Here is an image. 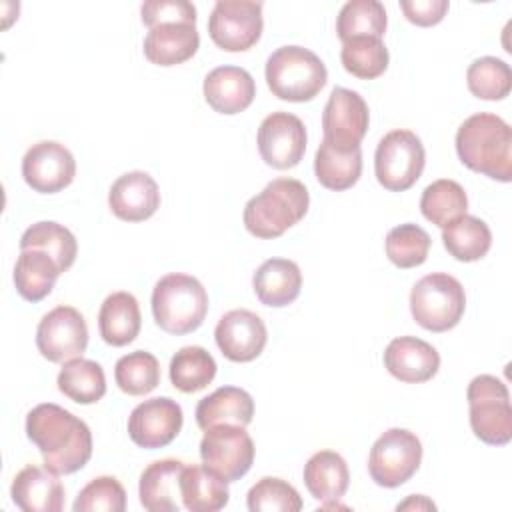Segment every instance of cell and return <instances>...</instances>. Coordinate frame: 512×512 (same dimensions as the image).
Returning a JSON list of instances; mask_svg holds the SVG:
<instances>
[{"label":"cell","instance_id":"cell-30","mask_svg":"<svg viewBox=\"0 0 512 512\" xmlns=\"http://www.w3.org/2000/svg\"><path fill=\"white\" fill-rule=\"evenodd\" d=\"M62 274L56 260L42 250H20L14 266V284L18 294L28 302H40L46 298L56 278Z\"/></svg>","mask_w":512,"mask_h":512},{"label":"cell","instance_id":"cell-29","mask_svg":"<svg viewBox=\"0 0 512 512\" xmlns=\"http://www.w3.org/2000/svg\"><path fill=\"white\" fill-rule=\"evenodd\" d=\"M180 494L186 510L216 512L228 504V482L206 466L186 464L180 476Z\"/></svg>","mask_w":512,"mask_h":512},{"label":"cell","instance_id":"cell-43","mask_svg":"<svg viewBox=\"0 0 512 512\" xmlns=\"http://www.w3.org/2000/svg\"><path fill=\"white\" fill-rule=\"evenodd\" d=\"M142 22L148 28L160 24H196V8L188 0H148L140 8Z\"/></svg>","mask_w":512,"mask_h":512},{"label":"cell","instance_id":"cell-32","mask_svg":"<svg viewBox=\"0 0 512 512\" xmlns=\"http://www.w3.org/2000/svg\"><path fill=\"white\" fill-rule=\"evenodd\" d=\"M58 390L78 404H94L106 394L104 370L94 360L72 358L58 372Z\"/></svg>","mask_w":512,"mask_h":512},{"label":"cell","instance_id":"cell-7","mask_svg":"<svg viewBox=\"0 0 512 512\" xmlns=\"http://www.w3.org/2000/svg\"><path fill=\"white\" fill-rule=\"evenodd\" d=\"M470 426L476 438L502 446L512 438V406L506 384L490 374H480L468 384Z\"/></svg>","mask_w":512,"mask_h":512},{"label":"cell","instance_id":"cell-5","mask_svg":"<svg viewBox=\"0 0 512 512\" xmlns=\"http://www.w3.org/2000/svg\"><path fill=\"white\" fill-rule=\"evenodd\" d=\"M264 74L272 94L288 102L312 100L328 80L324 62L302 46H282L274 50L266 60Z\"/></svg>","mask_w":512,"mask_h":512},{"label":"cell","instance_id":"cell-24","mask_svg":"<svg viewBox=\"0 0 512 512\" xmlns=\"http://www.w3.org/2000/svg\"><path fill=\"white\" fill-rule=\"evenodd\" d=\"M200 34L196 24H160L144 38V56L156 66H176L196 54Z\"/></svg>","mask_w":512,"mask_h":512},{"label":"cell","instance_id":"cell-25","mask_svg":"<svg viewBox=\"0 0 512 512\" xmlns=\"http://www.w3.org/2000/svg\"><path fill=\"white\" fill-rule=\"evenodd\" d=\"M252 286L264 306L282 308L292 304L302 288V272L288 258H270L258 266Z\"/></svg>","mask_w":512,"mask_h":512},{"label":"cell","instance_id":"cell-41","mask_svg":"<svg viewBox=\"0 0 512 512\" xmlns=\"http://www.w3.org/2000/svg\"><path fill=\"white\" fill-rule=\"evenodd\" d=\"M250 512H298L302 498L298 490L282 478H260L246 496Z\"/></svg>","mask_w":512,"mask_h":512},{"label":"cell","instance_id":"cell-35","mask_svg":"<svg viewBox=\"0 0 512 512\" xmlns=\"http://www.w3.org/2000/svg\"><path fill=\"white\" fill-rule=\"evenodd\" d=\"M388 16L384 4L378 0H350L336 16V34L342 42L358 36L382 38Z\"/></svg>","mask_w":512,"mask_h":512},{"label":"cell","instance_id":"cell-26","mask_svg":"<svg viewBox=\"0 0 512 512\" xmlns=\"http://www.w3.org/2000/svg\"><path fill=\"white\" fill-rule=\"evenodd\" d=\"M316 180L328 190H348L362 174V150L360 146H336L322 138L314 158Z\"/></svg>","mask_w":512,"mask_h":512},{"label":"cell","instance_id":"cell-27","mask_svg":"<svg viewBox=\"0 0 512 512\" xmlns=\"http://www.w3.org/2000/svg\"><path fill=\"white\" fill-rule=\"evenodd\" d=\"M254 416L252 396L236 386H222L202 398L196 406V422L202 430L218 424L248 426Z\"/></svg>","mask_w":512,"mask_h":512},{"label":"cell","instance_id":"cell-2","mask_svg":"<svg viewBox=\"0 0 512 512\" xmlns=\"http://www.w3.org/2000/svg\"><path fill=\"white\" fill-rule=\"evenodd\" d=\"M456 152L464 166L498 182L512 180V128L496 114L478 112L456 132Z\"/></svg>","mask_w":512,"mask_h":512},{"label":"cell","instance_id":"cell-42","mask_svg":"<svg viewBox=\"0 0 512 512\" xmlns=\"http://www.w3.org/2000/svg\"><path fill=\"white\" fill-rule=\"evenodd\" d=\"M72 508L74 512H124V486L114 476H98L78 492Z\"/></svg>","mask_w":512,"mask_h":512},{"label":"cell","instance_id":"cell-31","mask_svg":"<svg viewBox=\"0 0 512 512\" xmlns=\"http://www.w3.org/2000/svg\"><path fill=\"white\" fill-rule=\"evenodd\" d=\"M442 242L448 254L456 260L474 262L488 254L492 246V232L484 220L462 214L442 228Z\"/></svg>","mask_w":512,"mask_h":512},{"label":"cell","instance_id":"cell-11","mask_svg":"<svg viewBox=\"0 0 512 512\" xmlns=\"http://www.w3.org/2000/svg\"><path fill=\"white\" fill-rule=\"evenodd\" d=\"M200 458L208 470L226 482L240 480L254 462V442L244 426L218 424L204 430Z\"/></svg>","mask_w":512,"mask_h":512},{"label":"cell","instance_id":"cell-36","mask_svg":"<svg viewBox=\"0 0 512 512\" xmlns=\"http://www.w3.org/2000/svg\"><path fill=\"white\" fill-rule=\"evenodd\" d=\"M420 210L428 222L444 228L448 222L466 214L468 196L456 180L440 178L424 188Z\"/></svg>","mask_w":512,"mask_h":512},{"label":"cell","instance_id":"cell-19","mask_svg":"<svg viewBox=\"0 0 512 512\" xmlns=\"http://www.w3.org/2000/svg\"><path fill=\"white\" fill-rule=\"evenodd\" d=\"M384 366L400 382L420 384L436 376L440 368V354L426 340L416 336H400L386 346Z\"/></svg>","mask_w":512,"mask_h":512},{"label":"cell","instance_id":"cell-45","mask_svg":"<svg viewBox=\"0 0 512 512\" xmlns=\"http://www.w3.org/2000/svg\"><path fill=\"white\" fill-rule=\"evenodd\" d=\"M410 508H430V510H434L436 506H434V502H430L426 496H410L406 502H402V504H398L396 506V510H410Z\"/></svg>","mask_w":512,"mask_h":512},{"label":"cell","instance_id":"cell-28","mask_svg":"<svg viewBox=\"0 0 512 512\" xmlns=\"http://www.w3.org/2000/svg\"><path fill=\"white\" fill-rule=\"evenodd\" d=\"M142 326L138 300L130 292H112L100 306L98 328L100 336L110 346L130 344Z\"/></svg>","mask_w":512,"mask_h":512},{"label":"cell","instance_id":"cell-18","mask_svg":"<svg viewBox=\"0 0 512 512\" xmlns=\"http://www.w3.org/2000/svg\"><path fill=\"white\" fill-rule=\"evenodd\" d=\"M108 206L124 222L148 220L160 206L158 184L148 172H126L110 186Z\"/></svg>","mask_w":512,"mask_h":512},{"label":"cell","instance_id":"cell-10","mask_svg":"<svg viewBox=\"0 0 512 512\" xmlns=\"http://www.w3.org/2000/svg\"><path fill=\"white\" fill-rule=\"evenodd\" d=\"M262 2L218 0L208 18L212 42L226 52H244L262 36Z\"/></svg>","mask_w":512,"mask_h":512},{"label":"cell","instance_id":"cell-8","mask_svg":"<svg viewBox=\"0 0 512 512\" xmlns=\"http://www.w3.org/2000/svg\"><path fill=\"white\" fill-rule=\"evenodd\" d=\"M426 152L422 140L412 130H392L376 146L374 172L390 192H404L412 188L422 176Z\"/></svg>","mask_w":512,"mask_h":512},{"label":"cell","instance_id":"cell-38","mask_svg":"<svg viewBox=\"0 0 512 512\" xmlns=\"http://www.w3.org/2000/svg\"><path fill=\"white\" fill-rule=\"evenodd\" d=\"M114 380L128 396L150 394L160 384V364L154 354L134 350L116 362Z\"/></svg>","mask_w":512,"mask_h":512},{"label":"cell","instance_id":"cell-6","mask_svg":"<svg viewBox=\"0 0 512 512\" xmlns=\"http://www.w3.org/2000/svg\"><path fill=\"white\" fill-rule=\"evenodd\" d=\"M466 308V294L454 276L432 272L420 278L410 292V312L430 332L452 330Z\"/></svg>","mask_w":512,"mask_h":512},{"label":"cell","instance_id":"cell-4","mask_svg":"<svg viewBox=\"0 0 512 512\" xmlns=\"http://www.w3.org/2000/svg\"><path fill=\"white\" fill-rule=\"evenodd\" d=\"M154 322L168 334H190L208 314V294L194 276L172 272L162 276L152 290Z\"/></svg>","mask_w":512,"mask_h":512},{"label":"cell","instance_id":"cell-20","mask_svg":"<svg viewBox=\"0 0 512 512\" xmlns=\"http://www.w3.org/2000/svg\"><path fill=\"white\" fill-rule=\"evenodd\" d=\"M10 496L24 512H60L64 508V486L58 474L46 466H24L12 480Z\"/></svg>","mask_w":512,"mask_h":512},{"label":"cell","instance_id":"cell-16","mask_svg":"<svg viewBox=\"0 0 512 512\" xmlns=\"http://www.w3.org/2000/svg\"><path fill=\"white\" fill-rule=\"evenodd\" d=\"M368 104L364 98L348 88H334L322 112L324 140L336 146H360L368 132Z\"/></svg>","mask_w":512,"mask_h":512},{"label":"cell","instance_id":"cell-14","mask_svg":"<svg viewBox=\"0 0 512 512\" xmlns=\"http://www.w3.org/2000/svg\"><path fill=\"white\" fill-rule=\"evenodd\" d=\"M24 182L40 194H54L70 186L76 176L72 152L54 140L32 144L22 158Z\"/></svg>","mask_w":512,"mask_h":512},{"label":"cell","instance_id":"cell-37","mask_svg":"<svg viewBox=\"0 0 512 512\" xmlns=\"http://www.w3.org/2000/svg\"><path fill=\"white\" fill-rule=\"evenodd\" d=\"M340 60L344 70L352 76L360 80H374L386 72L390 56L382 38L358 36L342 44Z\"/></svg>","mask_w":512,"mask_h":512},{"label":"cell","instance_id":"cell-22","mask_svg":"<svg viewBox=\"0 0 512 512\" xmlns=\"http://www.w3.org/2000/svg\"><path fill=\"white\" fill-rule=\"evenodd\" d=\"M202 90L208 106L220 114H238L246 110L256 96L252 74L240 66H218L210 70Z\"/></svg>","mask_w":512,"mask_h":512},{"label":"cell","instance_id":"cell-3","mask_svg":"<svg viewBox=\"0 0 512 512\" xmlns=\"http://www.w3.org/2000/svg\"><path fill=\"white\" fill-rule=\"evenodd\" d=\"M310 194L296 178H276L244 206V226L256 238H278L308 212Z\"/></svg>","mask_w":512,"mask_h":512},{"label":"cell","instance_id":"cell-9","mask_svg":"<svg viewBox=\"0 0 512 512\" xmlns=\"http://www.w3.org/2000/svg\"><path fill=\"white\" fill-rule=\"evenodd\" d=\"M422 462V444L418 436L404 428L386 430L370 448V478L384 488H396L408 482Z\"/></svg>","mask_w":512,"mask_h":512},{"label":"cell","instance_id":"cell-12","mask_svg":"<svg viewBox=\"0 0 512 512\" xmlns=\"http://www.w3.org/2000/svg\"><path fill=\"white\" fill-rule=\"evenodd\" d=\"M38 352L50 362L80 358L88 346V326L84 316L72 306H56L42 316L36 328Z\"/></svg>","mask_w":512,"mask_h":512},{"label":"cell","instance_id":"cell-40","mask_svg":"<svg viewBox=\"0 0 512 512\" xmlns=\"http://www.w3.org/2000/svg\"><path fill=\"white\" fill-rule=\"evenodd\" d=\"M430 236L418 224H400L386 236V256L398 268H416L426 262Z\"/></svg>","mask_w":512,"mask_h":512},{"label":"cell","instance_id":"cell-23","mask_svg":"<svg viewBox=\"0 0 512 512\" xmlns=\"http://www.w3.org/2000/svg\"><path fill=\"white\" fill-rule=\"evenodd\" d=\"M304 484L308 492L322 504V508H334L350 484L346 460L332 450L312 454L304 464Z\"/></svg>","mask_w":512,"mask_h":512},{"label":"cell","instance_id":"cell-21","mask_svg":"<svg viewBox=\"0 0 512 512\" xmlns=\"http://www.w3.org/2000/svg\"><path fill=\"white\" fill-rule=\"evenodd\" d=\"M186 462L164 458L148 464L140 474V504L150 512H178L184 508L180 494V476Z\"/></svg>","mask_w":512,"mask_h":512},{"label":"cell","instance_id":"cell-1","mask_svg":"<svg viewBox=\"0 0 512 512\" xmlns=\"http://www.w3.org/2000/svg\"><path fill=\"white\" fill-rule=\"evenodd\" d=\"M26 436L54 474H72L92 456V434L84 420L58 404L34 406L26 416Z\"/></svg>","mask_w":512,"mask_h":512},{"label":"cell","instance_id":"cell-39","mask_svg":"<svg viewBox=\"0 0 512 512\" xmlns=\"http://www.w3.org/2000/svg\"><path fill=\"white\" fill-rule=\"evenodd\" d=\"M468 90L480 100H502L512 90L510 66L496 56L476 58L466 72Z\"/></svg>","mask_w":512,"mask_h":512},{"label":"cell","instance_id":"cell-44","mask_svg":"<svg viewBox=\"0 0 512 512\" xmlns=\"http://www.w3.org/2000/svg\"><path fill=\"white\" fill-rule=\"evenodd\" d=\"M448 0H400V8L408 22L416 26H434L448 12Z\"/></svg>","mask_w":512,"mask_h":512},{"label":"cell","instance_id":"cell-15","mask_svg":"<svg viewBox=\"0 0 512 512\" xmlns=\"http://www.w3.org/2000/svg\"><path fill=\"white\" fill-rule=\"evenodd\" d=\"M184 414L176 400L162 396L140 402L128 418V434L140 448L156 450L168 446L182 430Z\"/></svg>","mask_w":512,"mask_h":512},{"label":"cell","instance_id":"cell-33","mask_svg":"<svg viewBox=\"0 0 512 512\" xmlns=\"http://www.w3.org/2000/svg\"><path fill=\"white\" fill-rule=\"evenodd\" d=\"M20 250H42L56 260L62 272H66L76 260L78 242L66 226L42 220L26 228L20 238Z\"/></svg>","mask_w":512,"mask_h":512},{"label":"cell","instance_id":"cell-13","mask_svg":"<svg viewBox=\"0 0 512 512\" xmlns=\"http://www.w3.org/2000/svg\"><path fill=\"white\" fill-rule=\"evenodd\" d=\"M258 152L262 160L276 168H294L306 152L304 122L290 112L268 114L258 128Z\"/></svg>","mask_w":512,"mask_h":512},{"label":"cell","instance_id":"cell-17","mask_svg":"<svg viewBox=\"0 0 512 512\" xmlns=\"http://www.w3.org/2000/svg\"><path fill=\"white\" fill-rule=\"evenodd\" d=\"M216 346L232 362H252L266 346L268 332L264 320L246 308L226 312L214 330Z\"/></svg>","mask_w":512,"mask_h":512},{"label":"cell","instance_id":"cell-34","mask_svg":"<svg viewBox=\"0 0 512 512\" xmlns=\"http://www.w3.org/2000/svg\"><path fill=\"white\" fill-rule=\"evenodd\" d=\"M216 368V360L206 348L184 346L170 360V380L176 390L194 394L214 380Z\"/></svg>","mask_w":512,"mask_h":512}]
</instances>
